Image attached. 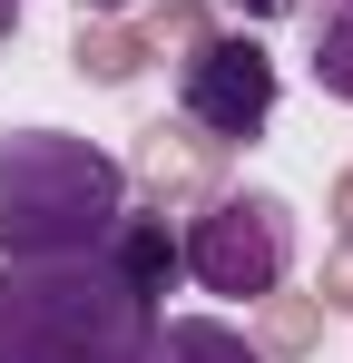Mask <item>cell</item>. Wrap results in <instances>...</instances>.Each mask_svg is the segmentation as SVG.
Listing matches in <instances>:
<instances>
[{
	"label": "cell",
	"instance_id": "obj_1",
	"mask_svg": "<svg viewBox=\"0 0 353 363\" xmlns=\"http://www.w3.org/2000/svg\"><path fill=\"white\" fill-rule=\"evenodd\" d=\"M167 304L108 245L89 255H0V363H147Z\"/></svg>",
	"mask_w": 353,
	"mask_h": 363
},
{
	"label": "cell",
	"instance_id": "obj_5",
	"mask_svg": "<svg viewBox=\"0 0 353 363\" xmlns=\"http://www.w3.org/2000/svg\"><path fill=\"white\" fill-rule=\"evenodd\" d=\"M147 363H265V344L245 324H226V314H157Z\"/></svg>",
	"mask_w": 353,
	"mask_h": 363
},
{
	"label": "cell",
	"instance_id": "obj_2",
	"mask_svg": "<svg viewBox=\"0 0 353 363\" xmlns=\"http://www.w3.org/2000/svg\"><path fill=\"white\" fill-rule=\"evenodd\" d=\"M128 216V167L99 138L10 128L0 138V255H89Z\"/></svg>",
	"mask_w": 353,
	"mask_h": 363
},
{
	"label": "cell",
	"instance_id": "obj_8",
	"mask_svg": "<svg viewBox=\"0 0 353 363\" xmlns=\"http://www.w3.org/2000/svg\"><path fill=\"white\" fill-rule=\"evenodd\" d=\"M10 30H20V0H0V40H10Z\"/></svg>",
	"mask_w": 353,
	"mask_h": 363
},
{
	"label": "cell",
	"instance_id": "obj_6",
	"mask_svg": "<svg viewBox=\"0 0 353 363\" xmlns=\"http://www.w3.org/2000/svg\"><path fill=\"white\" fill-rule=\"evenodd\" d=\"M314 89L353 108V0H324V20H314Z\"/></svg>",
	"mask_w": 353,
	"mask_h": 363
},
{
	"label": "cell",
	"instance_id": "obj_4",
	"mask_svg": "<svg viewBox=\"0 0 353 363\" xmlns=\"http://www.w3.org/2000/svg\"><path fill=\"white\" fill-rule=\"evenodd\" d=\"M176 108H186V128L206 147H245V138H265V118H275V60L245 30L235 40H196L186 69H176Z\"/></svg>",
	"mask_w": 353,
	"mask_h": 363
},
{
	"label": "cell",
	"instance_id": "obj_9",
	"mask_svg": "<svg viewBox=\"0 0 353 363\" xmlns=\"http://www.w3.org/2000/svg\"><path fill=\"white\" fill-rule=\"evenodd\" d=\"M79 10H138V0H79Z\"/></svg>",
	"mask_w": 353,
	"mask_h": 363
},
{
	"label": "cell",
	"instance_id": "obj_3",
	"mask_svg": "<svg viewBox=\"0 0 353 363\" xmlns=\"http://www.w3.org/2000/svg\"><path fill=\"white\" fill-rule=\"evenodd\" d=\"M176 265H186L206 295H235V304L275 295L294 275V206L285 196H216V206L196 216V236L176 245Z\"/></svg>",
	"mask_w": 353,
	"mask_h": 363
},
{
	"label": "cell",
	"instance_id": "obj_7",
	"mask_svg": "<svg viewBox=\"0 0 353 363\" xmlns=\"http://www.w3.org/2000/svg\"><path fill=\"white\" fill-rule=\"evenodd\" d=\"M235 20H285V10H304V0H226Z\"/></svg>",
	"mask_w": 353,
	"mask_h": 363
}]
</instances>
